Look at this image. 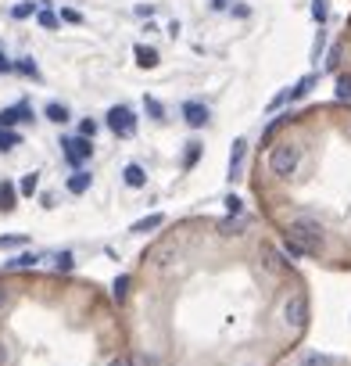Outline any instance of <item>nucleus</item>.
<instances>
[{
	"label": "nucleus",
	"instance_id": "f257e3e1",
	"mask_svg": "<svg viewBox=\"0 0 351 366\" xmlns=\"http://www.w3.org/2000/svg\"><path fill=\"white\" fill-rule=\"evenodd\" d=\"M287 230H290V241H294L305 255H312V251L323 248V227L316 219H294Z\"/></svg>",
	"mask_w": 351,
	"mask_h": 366
},
{
	"label": "nucleus",
	"instance_id": "f03ea898",
	"mask_svg": "<svg viewBox=\"0 0 351 366\" xmlns=\"http://www.w3.org/2000/svg\"><path fill=\"white\" fill-rule=\"evenodd\" d=\"M298 162H301V151L294 147V144H280V147H272V154H269V169L276 173V176H290L298 169Z\"/></svg>",
	"mask_w": 351,
	"mask_h": 366
},
{
	"label": "nucleus",
	"instance_id": "7ed1b4c3",
	"mask_svg": "<svg viewBox=\"0 0 351 366\" xmlns=\"http://www.w3.org/2000/svg\"><path fill=\"white\" fill-rule=\"evenodd\" d=\"M108 130L115 137H133L137 133V115L133 108H126V104H115V108L108 112Z\"/></svg>",
	"mask_w": 351,
	"mask_h": 366
},
{
	"label": "nucleus",
	"instance_id": "20e7f679",
	"mask_svg": "<svg viewBox=\"0 0 351 366\" xmlns=\"http://www.w3.org/2000/svg\"><path fill=\"white\" fill-rule=\"evenodd\" d=\"M62 151H65V159H69L72 166H83L90 154H93V144H90V137H65V140H62Z\"/></svg>",
	"mask_w": 351,
	"mask_h": 366
},
{
	"label": "nucleus",
	"instance_id": "39448f33",
	"mask_svg": "<svg viewBox=\"0 0 351 366\" xmlns=\"http://www.w3.org/2000/svg\"><path fill=\"white\" fill-rule=\"evenodd\" d=\"M283 320L290 324V327H305L309 324V298L305 294H294L287 305H283Z\"/></svg>",
	"mask_w": 351,
	"mask_h": 366
},
{
	"label": "nucleus",
	"instance_id": "423d86ee",
	"mask_svg": "<svg viewBox=\"0 0 351 366\" xmlns=\"http://www.w3.org/2000/svg\"><path fill=\"white\" fill-rule=\"evenodd\" d=\"M183 119H187V126L201 130V126H208L212 112H208V104H201V101H187L183 104Z\"/></svg>",
	"mask_w": 351,
	"mask_h": 366
},
{
	"label": "nucleus",
	"instance_id": "0eeeda50",
	"mask_svg": "<svg viewBox=\"0 0 351 366\" xmlns=\"http://www.w3.org/2000/svg\"><path fill=\"white\" fill-rule=\"evenodd\" d=\"M312 86H316V76H305V79H301V83H298L294 90H283V93H280V97H276V101L269 104V108H280V104H287V101H298V97H305V93H309Z\"/></svg>",
	"mask_w": 351,
	"mask_h": 366
},
{
	"label": "nucleus",
	"instance_id": "6e6552de",
	"mask_svg": "<svg viewBox=\"0 0 351 366\" xmlns=\"http://www.w3.org/2000/svg\"><path fill=\"white\" fill-rule=\"evenodd\" d=\"M33 119V112H29V104H11V108H4L0 112V126H15V122H29Z\"/></svg>",
	"mask_w": 351,
	"mask_h": 366
},
{
	"label": "nucleus",
	"instance_id": "1a4fd4ad",
	"mask_svg": "<svg viewBox=\"0 0 351 366\" xmlns=\"http://www.w3.org/2000/svg\"><path fill=\"white\" fill-rule=\"evenodd\" d=\"M244 151H248V140H233V151H229V176H241Z\"/></svg>",
	"mask_w": 351,
	"mask_h": 366
},
{
	"label": "nucleus",
	"instance_id": "9d476101",
	"mask_svg": "<svg viewBox=\"0 0 351 366\" xmlns=\"http://www.w3.org/2000/svg\"><path fill=\"white\" fill-rule=\"evenodd\" d=\"M133 55H137V65H140V69H154V65H158V50H154V47H137Z\"/></svg>",
	"mask_w": 351,
	"mask_h": 366
},
{
	"label": "nucleus",
	"instance_id": "9b49d317",
	"mask_svg": "<svg viewBox=\"0 0 351 366\" xmlns=\"http://www.w3.org/2000/svg\"><path fill=\"white\" fill-rule=\"evenodd\" d=\"M122 176H126V183H130V187H144V183H147V173H144L137 162H133V166H126V169H122Z\"/></svg>",
	"mask_w": 351,
	"mask_h": 366
},
{
	"label": "nucleus",
	"instance_id": "f8f14e48",
	"mask_svg": "<svg viewBox=\"0 0 351 366\" xmlns=\"http://www.w3.org/2000/svg\"><path fill=\"white\" fill-rule=\"evenodd\" d=\"M69 190H72V194H86V190H90V173H76V176H69Z\"/></svg>",
	"mask_w": 351,
	"mask_h": 366
},
{
	"label": "nucleus",
	"instance_id": "ddd939ff",
	"mask_svg": "<svg viewBox=\"0 0 351 366\" xmlns=\"http://www.w3.org/2000/svg\"><path fill=\"white\" fill-rule=\"evenodd\" d=\"M0 208H4V212H11V208H15V187L8 180L0 183Z\"/></svg>",
	"mask_w": 351,
	"mask_h": 366
},
{
	"label": "nucleus",
	"instance_id": "4468645a",
	"mask_svg": "<svg viewBox=\"0 0 351 366\" xmlns=\"http://www.w3.org/2000/svg\"><path fill=\"white\" fill-rule=\"evenodd\" d=\"M40 263V255H33V251H25V255H18V258H11L8 263V270H29V266H36Z\"/></svg>",
	"mask_w": 351,
	"mask_h": 366
},
{
	"label": "nucleus",
	"instance_id": "2eb2a0df",
	"mask_svg": "<svg viewBox=\"0 0 351 366\" xmlns=\"http://www.w3.org/2000/svg\"><path fill=\"white\" fill-rule=\"evenodd\" d=\"M15 144H22V137L15 130H8V126H0V151H11Z\"/></svg>",
	"mask_w": 351,
	"mask_h": 366
},
{
	"label": "nucleus",
	"instance_id": "dca6fc26",
	"mask_svg": "<svg viewBox=\"0 0 351 366\" xmlns=\"http://www.w3.org/2000/svg\"><path fill=\"white\" fill-rule=\"evenodd\" d=\"M47 119H50V122H69V108L54 101V104H47Z\"/></svg>",
	"mask_w": 351,
	"mask_h": 366
},
{
	"label": "nucleus",
	"instance_id": "f3484780",
	"mask_svg": "<svg viewBox=\"0 0 351 366\" xmlns=\"http://www.w3.org/2000/svg\"><path fill=\"white\" fill-rule=\"evenodd\" d=\"M165 223V216H147V219H140V223H133V234H147V230H154V227H161Z\"/></svg>",
	"mask_w": 351,
	"mask_h": 366
},
{
	"label": "nucleus",
	"instance_id": "a211bd4d",
	"mask_svg": "<svg viewBox=\"0 0 351 366\" xmlns=\"http://www.w3.org/2000/svg\"><path fill=\"white\" fill-rule=\"evenodd\" d=\"M72 266H76V263H72V255H69V251H62V255H54V270H57V273H69Z\"/></svg>",
	"mask_w": 351,
	"mask_h": 366
},
{
	"label": "nucleus",
	"instance_id": "6ab92c4d",
	"mask_svg": "<svg viewBox=\"0 0 351 366\" xmlns=\"http://www.w3.org/2000/svg\"><path fill=\"white\" fill-rule=\"evenodd\" d=\"M36 22H40L43 29H57V15H54L50 8H43V11H36Z\"/></svg>",
	"mask_w": 351,
	"mask_h": 366
},
{
	"label": "nucleus",
	"instance_id": "aec40b11",
	"mask_svg": "<svg viewBox=\"0 0 351 366\" xmlns=\"http://www.w3.org/2000/svg\"><path fill=\"white\" fill-rule=\"evenodd\" d=\"M197 159H201V144H197V140H190V147H187V159H183V166H187V169H194V166H197Z\"/></svg>",
	"mask_w": 351,
	"mask_h": 366
},
{
	"label": "nucleus",
	"instance_id": "412c9836",
	"mask_svg": "<svg viewBox=\"0 0 351 366\" xmlns=\"http://www.w3.org/2000/svg\"><path fill=\"white\" fill-rule=\"evenodd\" d=\"M115 302H126V294H130V277H119V280H115Z\"/></svg>",
	"mask_w": 351,
	"mask_h": 366
},
{
	"label": "nucleus",
	"instance_id": "4be33fe9",
	"mask_svg": "<svg viewBox=\"0 0 351 366\" xmlns=\"http://www.w3.org/2000/svg\"><path fill=\"white\" fill-rule=\"evenodd\" d=\"M337 101H351V76L337 79Z\"/></svg>",
	"mask_w": 351,
	"mask_h": 366
},
{
	"label": "nucleus",
	"instance_id": "5701e85b",
	"mask_svg": "<svg viewBox=\"0 0 351 366\" xmlns=\"http://www.w3.org/2000/svg\"><path fill=\"white\" fill-rule=\"evenodd\" d=\"M301 366H330V359H326V355H319V352H309V355L301 359Z\"/></svg>",
	"mask_w": 351,
	"mask_h": 366
},
{
	"label": "nucleus",
	"instance_id": "b1692460",
	"mask_svg": "<svg viewBox=\"0 0 351 366\" xmlns=\"http://www.w3.org/2000/svg\"><path fill=\"white\" fill-rule=\"evenodd\" d=\"M144 104H147V112H151V119H165V108H161V101H154V97H147Z\"/></svg>",
	"mask_w": 351,
	"mask_h": 366
},
{
	"label": "nucleus",
	"instance_id": "393cba45",
	"mask_svg": "<svg viewBox=\"0 0 351 366\" xmlns=\"http://www.w3.org/2000/svg\"><path fill=\"white\" fill-rule=\"evenodd\" d=\"M36 187H40V176H36V173H29V176L22 180V194H33Z\"/></svg>",
	"mask_w": 351,
	"mask_h": 366
},
{
	"label": "nucleus",
	"instance_id": "a878e982",
	"mask_svg": "<svg viewBox=\"0 0 351 366\" xmlns=\"http://www.w3.org/2000/svg\"><path fill=\"white\" fill-rule=\"evenodd\" d=\"M312 15H316V22H326V0H316V4H312Z\"/></svg>",
	"mask_w": 351,
	"mask_h": 366
},
{
	"label": "nucleus",
	"instance_id": "bb28decb",
	"mask_svg": "<svg viewBox=\"0 0 351 366\" xmlns=\"http://www.w3.org/2000/svg\"><path fill=\"white\" fill-rule=\"evenodd\" d=\"M79 133H83V137H93V133H97V122H93V119H83V122H79Z\"/></svg>",
	"mask_w": 351,
	"mask_h": 366
},
{
	"label": "nucleus",
	"instance_id": "cd10ccee",
	"mask_svg": "<svg viewBox=\"0 0 351 366\" xmlns=\"http://www.w3.org/2000/svg\"><path fill=\"white\" fill-rule=\"evenodd\" d=\"M219 230H222V234H237V230H241V223H237V219H222V223H219Z\"/></svg>",
	"mask_w": 351,
	"mask_h": 366
},
{
	"label": "nucleus",
	"instance_id": "c85d7f7f",
	"mask_svg": "<svg viewBox=\"0 0 351 366\" xmlns=\"http://www.w3.org/2000/svg\"><path fill=\"white\" fill-rule=\"evenodd\" d=\"M11 15H15V18H29V15H33V4H18Z\"/></svg>",
	"mask_w": 351,
	"mask_h": 366
},
{
	"label": "nucleus",
	"instance_id": "c756f323",
	"mask_svg": "<svg viewBox=\"0 0 351 366\" xmlns=\"http://www.w3.org/2000/svg\"><path fill=\"white\" fill-rule=\"evenodd\" d=\"M226 208H229V212H233V216H237V212H241V208H244V205H241V198H226Z\"/></svg>",
	"mask_w": 351,
	"mask_h": 366
},
{
	"label": "nucleus",
	"instance_id": "7c9ffc66",
	"mask_svg": "<svg viewBox=\"0 0 351 366\" xmlns=\"http://www.w3.org/2000/svg\"><path fill=\"white\" fill-rule=\"evenodd\" d=\"M287 255H290V258H301V255H305V251H301V248H298V244H294V241H287Z\"/></svg>",
	"mask_w": 351,
	"mask_h": 366
},
{
	"label": "nucleus",
	"instance_id": "2f4dec72",
	"mask_svg": "<svg viewBox=\"0 0 351 366\" xmlns=\"http://www.w3.org/2000/svg\"><path fill=\"white\" fill-rule=\"evenodd\" d=\"M62 18H65V22H83V15H79V11H72V8H65V11H62Z\"/></svg>",
	"mask_w": 351,
	"mask_h": 366
},
{
	"label": "nucleus",
	"instance_id": "473e14b6",
	"mask_svg": "<svg viewBox=\"0 0 351 366\" xmlns=\"http://www.w3.org/2000/svg\"><path fill=\"white\" fill-rule=\"evenodd\" d=\"M108 366H133V359H130V355H115Z\"/></svg>",
	"mask_w": 351,
	"mask_h": 366
},
{
	"label": "nucleus",
	"instance_id": "72a5a7b5",
	"mask_svg": "<svg viewBox=\"0 0 351 366\" xmlns=\"http://www.w3.org/2000/svg\"><path fill=\"white\" fill-rule=\"evenodd\" d=\"M25 237H0V248H11V244H22Z\"/></svg>",
	"mask_w": 351,
	"mask_h": 366
},
{
	"label": "nucleus",
	"instance_id": "f704fd0d",
	"mask_svg": "<svg viewBox=\"0 0 351 366\" xmlns=\"http://www.w3.org/2000/svg\"><path fill=\"white\" fill-rule=\"evenodd\" d=\"M8 359H11V352H8V345L0 341V366H8Z\"/></svg>",
	"mask_w": 351,
	"mask_h": 366
},
{
	"label": "nucleus",
	"instance_id": "c9c22d12",
	"mask_svg": "<svg viewBox=\"0 0 351 366\" xmlns=\"http://www.w3.org/2000/svg\"><path fill=\"white\" fill-rule=\"evenodd\" d=\"M4 305H8V287L0 284V309H4Z\"/></svg>",
	"mask_w": 351,
	"mask_h": 366
},
{
	"label": "nucleus",
	"instance_id": "e433bc0d",
	"mask_svg": "<svg viewBox=\"0 0 351 366\" xmlns=\"http://www.w3.org/2000/svg\"><path fill=\"white\" fill-rule=\"evenodd\" d=\"M8 69H11V62H8L4 55H0V72H8Z\"/></svg>",
	"mask_w": 351,
	"mask_h": 366
},
{
	"label": "nucleus",
	"instance_id": "4c0bfd02",
	"mask_svg": "<svg viewBox=\"0 0 351 366\" xmlns=\"http://www.w3.org/2000/svg\"><path fill=\"white\" fill-rule=\"evenodd\" d=\"M212 8H215V11H222V8H226V0H212Z\"/></svg>",
	"mask_w": 351,
	"mask_h": 366
}]
</instances>
